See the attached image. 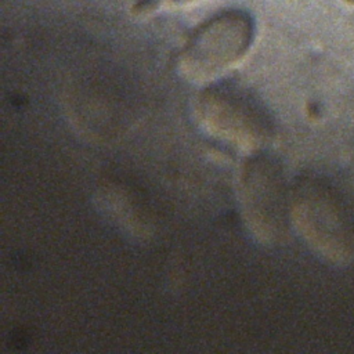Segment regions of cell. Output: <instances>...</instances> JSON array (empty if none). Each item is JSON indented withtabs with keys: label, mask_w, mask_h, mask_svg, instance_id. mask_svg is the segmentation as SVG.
I'll list each match as a JSON object with an SVG mask.
<instances>
[{
	"label": "cell",
	"mask_w": 354,
	"mask_h": 354,
	"mask_svg": "<svg viewBox=\"0 0 354 354\" xmlns=\"http://www.w3.org/2000/svg\"><path fill=\"white\" fill-rule=\"evenodd\" d=\"M290 220L322 257L346 264L354 257V209L328 178L304 176L290 189Z\"/></svg>",
	"instance_id": "obj_1"
},
{
	"label": "cell",
	"mask_w": 354,
	"mask_h": 354,
	"mask_svg": "<svg viewBox=\"0 0 354 354\" xmlns=\"http://www.w3.org/2000/svg\"><path fill=\"white\" fill-rule=\"evenodd\" d=\"M198 113L210 134L243 149L260 151L274 134L266 105L238 83L209 86L199 97Z\"/></svg>",
	"instance_id": "obj_2"
},
{
	"label": "cell",
	"mask_w": 354,
	"mask_h": 354,
	"mask_svg": "<svg viewBox=\"0 0 354 354\" xmlns=\"http://www.w3.org/2000/svg\"><path fill=\"white\" fill-rule=\"evenodd\" d=\"M253 35L254 24L246 11L224 10L192 32L181 54V66L196 79L216 75L246 54Z\"/></svg>",
	"instance_id": "obj_3"
},
{
	"label": "cell",
	"mask_w": 354,
	"mask_h": 354,
	"mask_svg": "<svg viewBox=\"0 0 354 354\" xmlns=\"http://www.w3.org/2000/svg\"><path fill=\"white\" fill-rule=\"evenodd\" d=\"M242 203L253 232L263 241H278L290 220V191L278 160L254 151L242 170Z\"/></svg>",
	"instance_id": "obj_4"
},
{
	"label": "cell",
	"mask_w": 354,
	"mask_h": 354,
	"mask_svg": "<svg viewBox=\"0 0 354 354\" xmlns=\"http://www.w3.org/2000/svg\"><path fill=\"white\" fill-rule=\"evenodd\" d=\"M167 3H173V4H184V3H191V1H195V0H165Z\"/></svg>",
	"instance_id": "obj_5"
}]
</instances>
